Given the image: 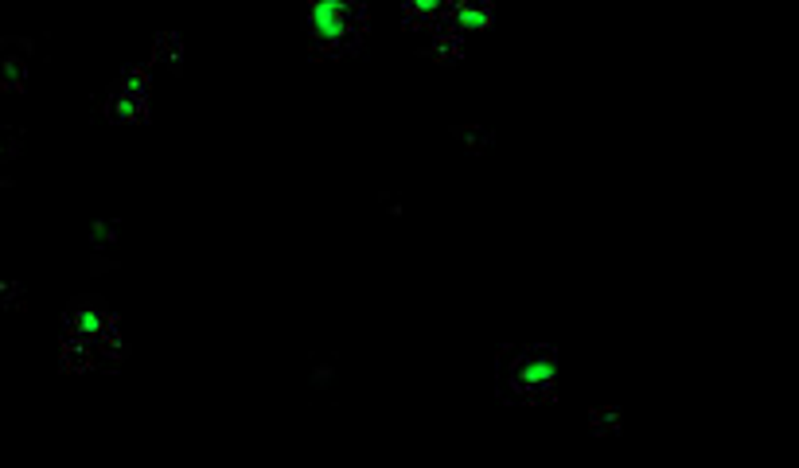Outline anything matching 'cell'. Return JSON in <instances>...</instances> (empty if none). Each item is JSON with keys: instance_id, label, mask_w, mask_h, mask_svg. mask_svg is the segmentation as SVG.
<instances>
[]
</instances>
